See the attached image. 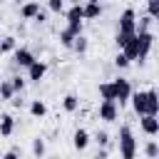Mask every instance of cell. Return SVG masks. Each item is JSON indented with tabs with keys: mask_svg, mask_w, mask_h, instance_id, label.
Listing matches in <instances>:
<instances>
[{
	"mask_svg": "<svg viewBox=\"0 0 159 159\" xmlns=\"http://www.w3.org/2000/svg\"><path fill=\"white\" fill-rule=\"evenodd\" d=\"M119 52H122V55H124V57H127L129 62L139 60V37H137V32H134V35H132V37H129V40L124 42V47H122Z\"/></svg>",
	"mask_w": 159,
	"mask_h": 159,
	"instance_id": "obj_8",
	"label": "cell"
},
{
	"mask_svg": "<svg viewBox=\"0 0 159 159\" xmlns=\"http://www.w3.org/2000/svg\"><path fill=\"white\" fill-rule=\"evenodd\" d=\"M32 154H35L37 159H42V157H45V139H40V137H35V139H32Z\"/></svg>",
	"mask_w": 159,
	"mask_h": 159,
	"instance_id": "obj_23",
	"label": "cell"
},
{
	"mask_svg": "<svg viewBox=\"0 0 159 159\" xmlns=\"http://www.w3.org/2000/svg\"><path fill=\"white\" fill-rule=\"evenodd\" d=\"M12 97H15V92H12L10 80H0V99H2V102H10Z\"/></svg>",
	"mask_w": 159,
	"mask_h": 159,
	"instance_id": "obj_18",
	"label": "cell"
},
{
	"mask_svg": "<svg viewBox=\"0 0 159 159\" xmlns=\"http://www.w3.org/2000/svg\"><path fill=\"white\" fill-rule=\"evenodd\" d=\"M15 47H17V42H15V37H2V40H0V55H7V52H15Z\"/></svg>",
	"mask_w": 159,
	"mask_h": 159,
	"instance_id": "obj_20",
	"label": "cell"
},
{
	"mask_svg": "<svg viewBox=\"0 0 159 159\" xmlns=\"http://www.w3.org/2000/svg\"><path fill=\"white\" fill-rule=\"evenodd\" d=\"M157 112H159V94H157V89L152 87V89H147V114L157 117Z\"/></svg>",
	"mask_w": 159,
	"mask_h": 159,
	"instance_id": "obj_16",
	"label": "cell"
},
{
	"mask_svg": "<svg viewBox=\"0 0 159 159\" xmlns=\"http://www.w3.org/2000/svg\"><path fill=\"white\" fill-rule=\"evenodd\" d=\"M147 10H149V17H157L159 15V0H147Z\"/></svg>",
	"mask_w": 159,
	"mask_h": 159,
	"instance_id": "obj_30",
	"label": "cell"
},
{
	"mask_svg": "<svg viewBox=\"0 0 159 159\" xmlns=\"http://www.w3.org/2000/svg\"><path fill=\"white\" fill-rule=\"evenodd\" d=\"M45 75H47V62H42V60H35V62L27 67V80H30V82H42Z\"/></svg>",
	"mask_w": 159,
	"mask_h": 159,
	"instance_id": "obj_9",
	"label": "cell"
},
{
	"mask_svg": "<svg viewBox=\"0 0 159 159\" xmlns=\"http://www.w3.org/2000/svg\"><path fill=\"white\" fill-rule=\"evenodd\" d=\"M99 97L114 102V97H112V84H109V82H102V84H99Z\"/></svg>",
	"mask_w": 159,
	"mask_h": 159,
	"instance_id": "obj_27",
	"label": "cell"
},
{
	"mask_svg": "<svg viewBox=\"0 0 159 159\" xmlns=\"http://www.w3.org/2000/svg\"><path fill=\"white\" fill-rule=\"evenodd\" d=\"M94 142H97V147H99V149H107V147H109V134L102 129V132H97V134H94Z\"/></svg>",
	"mask_w": 159,
	"mask_h": 159,
	"instance_id": "obj_26",
	"label": "cell"
},
{
	"mask_svg": "<svg viewBox=\"0 0 159 159\" xmlns=\"http://www.w3.org/2000/svg\"><path fill=\"white\" fill-rule=\"evenodd\" d=\"M60 42H62V47H70V50H72V42H75V35H72V32H70V30L65 27V30L60 32Z\"/></svg>",
	"mask_w": 159,
	"mask_h": 159,
	"instance_id": "obj_25",
	"label": "cell"
},
{
	"mask_svg": "<svg viewBox=\"0 0 159 159\" xmlns=\"http://www.w3.org/2000/svg\"><path fill=\"white\" fill-rule=\"evenodd\" d=\"M137 37H139V65H142L149 57V50L154 45V32H137Z\"/></svg>",
	"mask_w": 159,
	"mask_h": 159,
	"instance_id": "obj_7",
	"label": "cell"
},
{
	"mask_svg": "<svg viewBox=\"0 0 159 159\" xmlns=\"http://www.w3.org/2000/svg\"><path fill=\"white\" fill-rule=\"evenodd\" d=\"M0 25H2V20H0Z\"/></svg>",
	"mask_w": 159,
	"mask_h": 159,
	"instance_id": "obj_36",
	"label": "cell"
},
{
	"mask_svg": "<svg viewBox=\"0 0 159 159\" xmlns=\"http://www.w3.org/2000/svg\"><path fill=\"white\" fill-rule=\"evenodd\" d=\"M15 2H20V0H15Z\"/></svg>",
	"mask_w": 159,
	"mask_h": 159,
	"instance_id": "obj_37",
	"label": "cell"
},
{
	"mask_svg": "<svg viewBox=\"0 0 159 159\" xmlns=\"http://www.w3.org/2000/svg\"><path fill=\"white\" fill-rule=\"evenodd\" d=\"M47 20V15H45V10H40L37 15H35V22H45Z\"/></svg>",
	"mask_w": 159,
	"mask_h": 159,
	"instance_id": "obj_33",
	"label": "cell"
},
{
	"mask_svg": "<svg viewBox=\"0 0 159 159\" xmlns=\"http://www.w3.org/2000/svg\"><path fill=\"white\" fill-rule=\"evenodd\" d=\"M99 119L102 122H114L117 117H119V104L117 102H112V99H102V104H99Z\"/></svg>",
	"mask_w": 159,
	"mask_h": 159,
	"instance_id": "obj_5",
	"label": "cell"
},
{
	"mask_svg": "<svg viewBox=\"0 0 159 159\" xmlns=\"http://www.w3.org/2000/svg\"><path fill=\"white\" fill-rule=\"evenodd\" d=\"M129 102H132V107H134V112H137L139 117L147 114V92H132Z\"/></svg>",
	"mask_w": 159,
	"mask_h": 159,
	"instance_id": "obj_11",
	"label": "cell"
},
{
	"mask_svg": "<svg viewBox=\"0 0 159 159\" xmlns=\"http://www.w3.org/2000/svg\"><path fill=\"white\" fill-rule=\"evenodd\" d=\"M72 50H75L77 55H84V52H87V37H84V35H77L75 42H72Z\"/></svg>",
	"mask_w": 159,
	"mask_h": 159,
	"instance_id": "obj_21",
	"label": "cell"
},
{
	"mask_svg": "<svg viewBox=\"0 0 159 159\" xmlns=\"http://www.w3.org/2000/svg\"><path fill=\"white\" fill-rule=\"evenodd\" d=\"M94 159H107V149H99V152L94 154Z\"/></svg>",
	"mask_w": 159,
	"mask_h": 159,
	"instance_id": "obj_34",
	"label": "cell"
},
{
	"mask_svg": "<svg viewBox=\"0 0 159 159\" xmlns=\"http://www.w3.org/2000/svg\"><path fill=\"white\" fill-rule=\"evenodd\" d=\"M144 154H147L149 159H157V157H159V144H157L154 139H149V142L144 144Z\"/></svg>",
	"mask_w": 159,
	"mask_h": 159,
	"instance_id": "obj_24",
	"label": "cell"
},
{
	"mask_svg": "<svg viewBox=\"0 0 159 159\" xmlns=\"http://www.w3.org/2000/svg\"><path fill=\"white\" fill-rule=\"evenodd\" d=\"M35 60H37V57H35V55H32L27 47H15V52H12V62H15L20 70H27V67H30Z\"/></svg>",
	"mask_w": 159,
	"mask_h": 159,
	"instance_id": "obj_6",
	"label": "cell"
},
{
	"mask_svg": "<svg viewBox=\"0 0 159 159\" xmlns=\"http://www.w3.org/2000/svg\"><path fill=\"white\" fill-rule=\"evenodd\" d=\"M77 107H80L77 94H65V99H62V109H65V112H77Z\"/></svg>",
	"mask_w": 159,
	"mask_h": 159,
	"instance_id": "obj_19",
	"label": "cell"
},
{
	"mask_svg": "<svg viewBox=\"0 0 159 159\" xmlns=\"http://www.w3.org/2000/svg\"><path fill=\"white\" fill-rule=\"evenodd\" d=\"M10 104H12V107H15V109H20V107H22V104H25V102H22V99H20V97H17V94H15V97H12V99H10Z\"/></svg>",
	"mask_w": 159,
	"mask_h": 159,
	"instance_id": "obj_32",
	"label": "cell"
},
{
	"mask_svg": "<svg viewBox=\"0 0 159 159\" xmlns=\"http://www.w3.org/2000/svg\"><path fill=\"white\" fill-rule=\"evenodd\" d=\"M139 127H142V132H144L147 137H157V132H159V119L152 117V114H144V117H139Z\"/></svg>",
	"mask_w": 159,
	"mask_h": 159,
	"instance_id": "obj_10",
	"label": "cell"
},
{
	"mask_svg": "<svg viewBox=\"0 0 159 159\" xmlns=\"http://www.w3.org/2000/svg\"><path fill=\"white\" fill-rule=\"evenodd\" d=\"M87 2H99V0H87Z\"/></svg>",
	"mask_w": 159,
	"mask_h": 159,
	"instance_id": "obj_35",
	"label": "cell"
},
{
	"mask_svg": "<svg viewBox=\"0 0 159 159\" xmlns=\"http://www.w3.org/2000/svg\"><path fill=\"white\" fill-rule=\"evenodd\" d=\"M30 114L37 117V119L45 117V114H47V104H45L42 99H32V102H30Z\"/></svg>",
	"mask_w": 159,
	"mask_h": 159,
	"instance_id": "obj_17",
	"label": "cell"
},
{
	"mask_svg": "<svg viewBox=\"0 0 159 159\" xmlns=\"http://www.w3.org/2000/svg\"><path fill=\"white\" fill-rule=\"evenodd\" d=\"M12 132H15V117L10 112L0 114V137H10Z\"/></svg>",
	"mask_w": 159,
	"mask_h": 159,
	"instance_id": "obj_13",
	"label": "cell"
},
{
	"mask_svg": "<svg viewBox=\"0 0 159 159\" xmlns=\"http://www.w3.org/2000/svg\"><path fill=\"white\" fill-rule=\"evenodd\" d=\"M82 22H84V17H82V5L75 2V5L67 10V30L77 37V35H82Z\"/></svg>",
	"mask_w": 159,
	"mask_h": 159,
	"instance_id": "obj_3",
	"label": "cell"
},
{
	"mask_svg": "<svg viewBox=\"0 0 159 159\" xmlns=\"http://www.w3.org/2000/svg\"><path fill=\"white\" fill-rule=\"evenodd\" d=\"M109 84H112V97H114V102H117L119 107H122V104H127V102H129V97H132V84H129V80L117 77V80H112Z\"/></svg>",
	"mask_w": 159,
	"mask_h": 159,
	"instance_id": "obj_2",
	"label": "cell"
},
{
	"mask_svg": "<svg viewBox=\"0 0 159 159\" xmlns=\"http://www.w3.org/2000/svg\"><path fill=\"white\" fill-rule=\"evenodd\" d=\"M47 7L52 12H62L65 10V0H47Z\"/></svg>",
	"mask_w": 159,
	"mask_h": 159,
	"instance_id": "obj_29",
	"label": "cell"
},
{
	"mask_svg": "<svg viewBox=\"0 0 159 159\" xmlns=\"http://www.w3.org/2000/svg\"><path fill=\"white\" fill-rule=\"evenodd\" d=\"M2 159H20V152H17V149H7V152L2 154Z\"/></svg>",
	"mask_w": 159,
	"mask_h": 159,
	"instance_id": "obj_31",
	"label": "cell"
},
{
	"mask_svg": "<svg viewBox=\"0 0 159 159\" xmlns=\"http://www.w3.org/2000/svg\"><path fill=\"white\" fill-rule=\"evenodd\" d=\"M119 157L122 159H134L137 157V139L129 124L119 127Z\"/></svg>",
	"mask_w": 159,
	"mask_h": 159,
	"instance_id": "obj_1",
	"label": "cell"
},
{
	"mask_svg": "<svg viewBox=\"0 0 159 159\" xmlns=\"http://www.w3.org/2000/svg\"><path fill=\"white\" fill-rule=\"evenodd\" d=\"M117 32H122V35H134L137 32V12L132 7L122 10L119 22H117Z\"/></svg>",
	"mask_w": 159,
	"mask_h": 159,
	"instance_id": "obj_4",
	"label": "cell"
},
{
	"mask_svg": "<svg viewBox=\"0 0 159 159\" xmlns=\"http://www.w3.org/2000/svg\"><path fill=\"white\" fill-rule=\"evenodd\" d=\"M37 12H40V2H35V0L22 2V7H20V17H22V20H35Z\"/></svg>",
	"mask_w": 159,
	"mask_h": 159,
	"instance_id": "obj_14",
	"label": "cell"
},
{
	"mask_svg": "<svg viewBox=\"0 0 159 159\" xmlns=\"http://www.w3.org/2000/svg\"><path fill=\"white\" fill-rule=\"evenodd\" d=\"M72 144H75L77 152H84V149L89 147V132H87V129H75V134H72Z\"/></svg>",
	"mask_w": 159,
	"mask_h": 159,
	"instance_id": "obj_12",
	"label": "cell"
},
{
	"mask_svg": "<svg viewBox=\"0 0 159 159\" xmlns=\"http://www.w3.org/2000/svg\"><path fill=\"white\" fill-rule=\"evenodd\" d=\"M10 84H12V92L20 94V92L25 89V77H22V75H12V77H10Z\"/></svg>",
	"mask_w": 159,
	"mask_h": 159,
	"instance_id": "obj_22",
	"label": "cell"
},
{
	"mask_svg": "<svg viewBox=\"0 0 159 159\" xmlns=\"http://www.w3.org/2000/svg\"><path fill=\"white\" fill-rule=\"evenodd\" d=\"M102 15V5L99 2H84L82 5V17L84 20H97Z\"/></svg>",
	"mask_w": 159,
	"mask_h": 159,
	"instance_id": "obj_15",
	"label": "cell"
},
{
	"mask_svg": "<svg viewBox=\"0 0 159 159\" xmlns=\"http://www.w3.org/2000/svg\"><path fill=\"white\" fill-rule=\"evenodd\" d=\"M129 65H132V62H129V60H127L122 52H117V57H114V67H119V70H127Z\"/></svg>",
	"mask_w": 159,
	"mask_h": 159,
	"instance_id": "obj_28",
	"label": "cell"
}]
</instances>
